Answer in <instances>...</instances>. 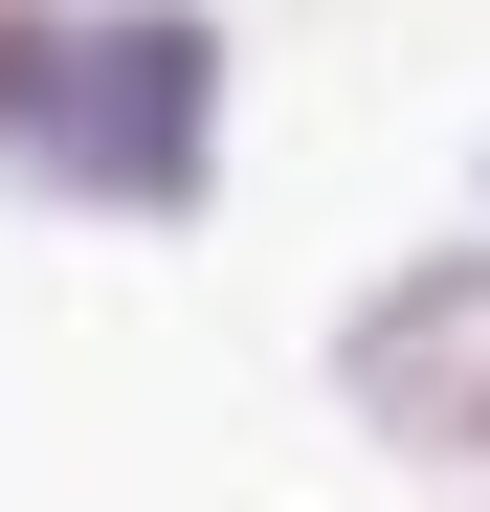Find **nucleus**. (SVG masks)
Masks as SVG:
<instances>
[{"label": "nucleus", "instance_id": "obj_1", "mask_svg": "<svg viewBox=\"0 0 490 512\" xmlns=\"http://www.w3.org/2000/svg\"><path fill=\"white\" fill-rule=\"evenodd\" d=\"M0 179L67 223H201L223 179V23L201 0H45L23 90H0Z\"/></svg>", "mask_w": 490, "mask_h": 512}, {"label": "nucleus", "instance_id": "obj_2", "mask_svg": "<svg viewBox=\"0 0 490 512\" xmlns=\"http://www.w3.org/2000/svg\"><path fill=\"white\" fill-rule=\"evenodd\" d=\"M335 401H357V446L490 490V245H401L335 312Z\"/></svg>", "mask_w": 490, "mask_h": 512}, {"label": "nucleus", "instance_id": "obj_3", "mask_svg": "<svg viewBox=\"0 0 490 512\" xmlns=\"http://www.w3.org/2000/svg\"><path fill=\"white\" fill-rule=\"evenodd\" d=\"M23 45H45V0H0V90H23Z\"/></svg>", "mask_w": 490, "mask_h": 512}]
</instances>
